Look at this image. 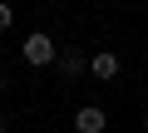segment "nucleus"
<instances>
[{"label": "nucleus", "instance_id": "7ed1b4c3", "mask_svg": "<svg viewBox=\"0 0 148 133\" xmlns=\"http://www.w3.org/2000/svg\"><path fill=\"white\" fill-rule=\"evenodd\" d=\"M54 69H59V79H79V74H84V54H79V49H59Z\"/></svg>", "mask_w": 148, "mask_h": 133}, {"label": "nucleus", "instance_id": "f03ea898", "mask_svg": "<svg viewBox=\"0 0 148 133\" xmlns=\"http://www.w3.org/2000/svg\"><path fill=\"white\" fill-rule=\"evenodd\" d=\"M104 128H109V113L99 104H84L79 113H74V133H104Z\"/></svg>", "mask_w": 148, "mask_h": 133}, {"label": "nucleus", "instance_id": "f257e3e1", "mask_svg": "<svg viewBox=\"0 0 148 133\" xmlns=\"http://www.w3.org/2000/svg\"><path fill=\"white\" fill-rule=\"evenodd\" d=\"M20 54H25V64H35V69H54V59H59V44H54L45 30H35V35L20 44Z\"/></svg>", "mask_w": 148, "mask_h": 133}, {"label": "nucleus", "instance_id": "423d86ee", "mask_svg": "<svg viewBox=\"0 0 148 133\" xmlns=\"http://www.w3.org/2000/svg\"><path fill=\"white\" fill-rule=\"evenodd\" d=\"M0 133H5V113H0Z\"/></svg>", "mask_w": 148, "mask_h": 133}, {"label": "nucleus", "instance_id": "0eeeda50", "mask_svg": "<svg viewBox=\"0 0 148 133\" xmlns=\"http://www.w3.org/2000/svg\"><path fill=\"white\" fill-rule=\"evenodd\" d=\"M143 128H148V113H143Z\"/></svg>", "mask_w": 148, "mask_h": 133}, {"label": "nucleus", "instance_id": "6e6552de", "mask_svg": "<svg viewBox=\"0 0 148 133\" xmlns=\"http://www.w3.org/2000/svg\"><path fill=\"white\" fill-rule=\"evenodd\" d=\"M49 5H59V0H49Z\"/></svg>", "mask_w": 148, "mask_h": 133}, {"label": "nucleus", "instance_id": "39448f33", "mask_svg": "<svg viewBox=\"0 0 148 133\" xmlns=\"http://www.w3.org/2000/svg\"><path fill=\"white\" fill-rule=\"evenodd\" d=\"M10 25H15V10H10V5H5V0H0V35H5V30H10Z\"/></svg>", "mask_w": 148, "mask_h": 133}, {"label": "nucleus", "instance_id": "20e7f679", "mask_svg": "<svg viewBox=\"0 0 148 133\" xmlns=\"http://www.w3.org/2000/svg\"><path fill=\"white\" fill-rule=\"evenodd\" d=\"M89 69H94V79H119V54H109V49L94 54V59H89Z\"/></svg>", "mask_w": 148, "mask_h": 133}]
</instances>
